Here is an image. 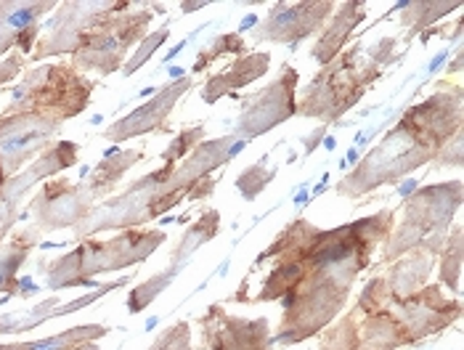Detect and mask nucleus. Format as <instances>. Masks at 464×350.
<instances>
[{
	"label": "nucleus",
	"mask_w": 464,
	"mask_h": 350,
	"mask_svg": "<svg viewBox=\"0 0 464 350\" xmlns=\"http://www.w3.org/2000/svg\"><path fill=\"white\" fill-rule=\"evenodd\" d=\"M446 59H449V48H446V51H440V53H438V56H435V59L430 62V70H428L430 74H432V72H438V67H440V64H443Z\"/></svg>",
	"instance_id": "38"
},
{
	"label": "nucleus",
	"mask_w": 464,
	"mask_h": 350,
	"mask_svg": "<svg viewBox=\"0 0 464 350\" xmlns=\"http://www.w3.org/2000/svg\"><path fill=\"white\" fill-rule=\"evenodd\" d=\"M77 154H80V146L74 141H56L53 146H48L40 157L33 160V165L27 170L8 178L0 186V245L8 237V231L14 228V223L19 218L16 212H19L22 199L27 197V191L40 180L53 178L72 165H77Z\"/></svg>",
	"instance_id": "13"
},
{
	"label": "nucleus",
	"mask_w": 464,
	"mask_h": 350,
	"mask_svg": "<svg viewBox=\"0 0 464 350\" xmlns=\"http://www.w3.org/2000/svg\"><path fill=\"white\" fill-rule=\"evenodd\" d=\"M435 160H438V168H459L462 165V131L440 149V154Z\"/></svg>",
	"instance_id": "33"
},
{
	"label": "nucleus",
	"mask_w": 464,
	"mask_h": 350,
	"mask_svg": "<svg viewBox=\"0 0 464 350\" xmlns=\"http://www.w3.org/2000/svg\"><path fill=\"white\" fill-rule=\"evenodd\" d=\"M205 5H210V3H208V0H202V3H180L183 14H194L197 8H205Z\"/></svg>",
	"instance_id": "39"
},
{
	"label": "nucleus",
	"mask_w": 464,
	"mask_h": 350,
	"mask_svg": "<svg viewBox=\"0 0 464 350\" xmlns=\"http://www.w3.org/2000/svg\"><path fill=\"white\" fill-rule=\"evenodd\" d=\"M324 133H326V125H322V128H319V131H316V133L311 136V141L305 143V154H311V151H314V149H316V146L322 143Z\"/></svg>",
	"instance_id": "36"
},
{
	"label": "nucleus",
	"mask_w": 464,
	"mask_h": 350,
	"mask_svg": "<svg viewBox=\"0 0 464 350\" xmlns=\"http://www.w3.org/2000/svg\"><path fill=\"white\" fill-rule=\"evenodd\" d=\"M297 80L300 74L292 64H282L274 83L242 102L239 120L234 125V139H257L276 125L297 114Z\"/></svg>",
	"instance_id": "11"
},
{
	"label": "nucleus",
	"mask_w": 464,
	"mask_h": 350,
	"mask_svg": "<svg viewBox=\"0 0 464 350\" xmlns=\"http://www.w3.org/2000/svg\"><path fill=\"white\" fill-rule=\"evenodd\" d=\"M363 19H366V3H361V0L340 3V5L334 8V14L329 16V24H326V30L319 35V40H316L311 56H314L319 64H324V67H326L329 62H334V59L343 53L345 43L351 40L353 30H356Z\"/></svg>",
	"instance_id": "19"
},
{
	"label": "nucleus",
	"mask_w": 464,
	"mask_h": 350,
	"mask_svg": "<svg viewBox=\"0 0 464 350\" xmlns=\"http://www.w3.org/2000/svg\"><path fill=\"white\" fill-rule=\"evenodd\" d=\"M459 70H462V48L457 51V59H454V64H451V70H449V72H454V74H459Z\"/></svg>",
	"instance_id": "41"
},
{
	"label": "nucleus",
	"mask_w": 464,
	"mask_h": 350,
	"mask_svg": "<svg viewBox=\"0 0 464 350\" xmlns=\"http://www.w3.org/2000/svg\"><path fill=\"white\" fill-rule=\"evenodd\" d=\"M324 146H326V149L332 151V149H334V139H326V141H324Z\"/></svg>",
	"instance_id": "45"
},
{
	"label": "nucleus",
	"mask_w": 464,
	"mask_h": 350,
	"mask_svg": "<svg viewBox=\"0 0 464 350\" xmlns=\"http://www.w3.org/2000/svg\"><path fill=\"white\" fill-rule=\"evenodd\" d=\"M348 162H353V165H358V149L353 146L351 151H348Z\"/></svg>",
	"instance_id": "43"
},
{
	"label": "nucleus",
	"mask_w": 464,
	"mask_h": 350,
	"mask_svg": "<svg viewBox=\"0 0 464 350\" xmlns=\"http://www.w3.org/2000/svg\"><path fill=\"white\" fill-rule=\"evenodd\" d=\"M104 194L91 183H67V180H45L43 191L33 202L35 228L40 231H59V228H74L80 220H85L96 210V202Z\"/></svg>",
	"instance_id": "12"
},
{
	"label": "nucleus",
	"mask_w": 464,
	"mask_h": 350,
	"mask_svg": "<svg viewBox=\"0 0 464 350\" xmlns=\"http://www.w3.org/2000/svg\"><path fill=\"white\" fill-rule=\"evenodd\" d=\"M130 279H133V277H122V279L111 281V284H102L96 292H91V295H85V297H77V300H72V303H59L56 297H51V300H45V303L35 306V308H27V311H16V314L0 316V335L30 332V329H35V326H40V324L51 321V318L77 314L80 308H88V306H93L96 300H102V297H104V295H109V292H114V289H120V287H128V281Z\"/></svg>",
	"instance_id": "18"
},
{
	"label": "nucleus",
	"mask_w": 464,
	"mask_h": 350,
	"mask_svg": "<svg viewBox=\"0 0 464 350\" xmlns=\"http://www.w3.org/2000/svg\"><path fill=\"white\" fill-rule=\"evenodd\" d=\"M91 93H93V80H85L67 64H48L33 70L22 80V85L14 91L3 114L43 112V114H56L67 122L88 106Z\"/></svg>",
	"instance_id": "7"
},
{
	"label": "nucleus",
	"mask_w": 464,
	"mask_h": 350,
	"mask_svg": "<svg viewBox=\"0 0 464 350\" xmlns=\"http://www.w3.org/2000/svg\"><path fill=\"white\" fill-rule=\"evenodd\" d=\"M295 205H297V208H303V205H308V194H300Z\"/></svg>",
	"instance_id": "44"
},
{
	"label": "nucleus",
	"mask_w": 464,
	"mask_h": 350,
	"mask_svg": "<svg viewBox=\"0 0 464 350\" xmlns=\"http://www.w3.org/2000/svg\"><path fill=\"white\" fill-rule=\"evenodd\" d=\"M391 231V208L337 228H316L303 218L292 220L279 239L252 263L274 260L263 289L252 297L257 303L279 300L285 308L282 326L271 343L297 345L319 335L345 308L353 281L369 268L372 252Z\"/></svg>",
	"instance_id": "1"
},
{
	"label": "nucleus",
	"mask_w": 464,
	"mask_h": 350,
	"mask_svg": "<svg viewBox=\"0 0 464 350\" xmlns=\"http://www.w3.org/2000/svg\"><path fill=\"white\" fill-rule=\"evenodd\" d=\"M218 231H220V212L210 210L202 215V220L199 223H194L183 237H180V242L173 249V255H170V260H168V266L160 271V274H154L149 281H143L141 287H136L133 292H130V297H128V308H130V314H141L143 308L149 306V303H154L173 281L179 279L180 274H183V268L188 266V260L194 258V252H199V247L208 245L210 239L218 237Z\"/></svg>",
	"instance_id": "15"
},
{
	"label": "nucleus",
	"mask_w": 464,
	"mask_h": 350,
	"mask_svg": "<svg viewBox=\"0 0 464 350\" xmlns=\"http://www.w3.org/2000/svg\"><path fill=\"white\" fill-rule=\"evenodd\" d=\"M202 139H205V125L186 128L179 139H170V146L162 151V162H168V165H179L180 160H186V157L194 151V146H197Z\"/></svg>",
	"instance_id": "30"
},
{
	"label": "nucleus",
	"mask_w": 464,
	"mask_h": 350,
	"mask_svg": "<svg viewBox=\"0 0 464 350\" xmlns=\"http://www.w3.org/2000/svg\"><path fill=\"white\" fill-rule=\"evenodd\" d=\"M72 350H102L96 343H82V345H77V348H72Z\"/></svg>",
	"instance_id": "42"
},
{
	"label": "nucleus",
	"mask_w": 464,
	"mask_h": 350,
	"mask_svg": "<svg viewBox=\"0 0 464 350\" xmlns=\"http://www.w3.org/2000/svg\"><path fill=\"white\" fill-rule=\"evenodd\" d=\"M231 146L234 136L199 141L194 151L186 160H180L179 165L162 162L160 170L133 180L122 194L111 197L104 205H96V210L74 226V234L80 239H88L102 231L141 228L143 223L180 205L186 197L191 202L205 199L215 191L213 173L231 160Z\"/></svg>",
	"instance_id": "3"
},
{
	"label": "nucleus",
	"mask_w": 464,
	"mask_h": 350,
	"mask_svg": "<svg viewBox=\"0 0 464 350\" xmlns=\"http://www.w3.org/2000/svg\"><path fill=\"white\" fill-rule=\"evenodd\" d=\"M432 260H435V252H430V249L406 252V258H401L382 277L388 295L391 297H409V295L420 292L422 284L428 281L430 271H432Z\"/></svg>",
	"instance_id": "21"
},
{
	"label": "nucleus",
	"mask_w": 464,
	"mask_h": 350,
	"mask_svg": "<svg viewBox=\"0 0 464 350\" xmlns=\"http://www.w3.org/2000/svg\"><path fill=\"white\" fill-rule=\"evenodd\" d=\"M141 157H143V151H139V149L117 151L114 157H104V160L96 165V170H93V175H91L88 180H91V183L104 194V197H109V194L120 186V180L125 178V173L141 162Z\"/></svg>",
	"instance_id": "25"
},
{
	"label": "nucleus",
	"mask_w": 464,
	"mask_h": 350,
	"mask_svg": "<svg viewBox=\"0 0 464 350\" xmlns=\"http://www.w3.org/2000/svg\"><path fill=\"white\" fill-rule=\"evenodd\" d=\"M160 245H165V231L160 228H125L114 239L96 242L85 239L72 252L56 258L45 268V287L51 292L74 289V287H102L96 284L99 274L122 271L128 266H139L149 255H154Z\"/></svg>",
	"instance_id": "4"
},
{
	"label": "nucleus",
	"mask_w": 464,
	"mask_h": 350,
	"mask_svg": "<svg viewBox=\"0 0 464 350\" xmlns=\"http://www.w3.org/2000/svg\"><path fill=\"white\" fill-rule=\"evenodd\" d=\"M62 125V117L43 112L0 114V186L19 173L27 160L40 157Z\"/></svg>",
	"instance_id": "10"
},
{
	"label": "nucleus",
	"mask_w": 464,
	"mask_h": 350,
	"mask_svg": "<svg viewBox=\"0 0 464 350\" xmlns=\"http://www.w3.org/2000/svg\"><path fill=\"white\" fill-rule=\"evenodd\" d=\"M191 88H194V80H188V77H183L179 83H168L165 88L157 91V96L149 104L139 106L128 117H122L114 125H109L104 139L128 141L146 136V133H165L168 131V117H170L173 106L179 104L180 96L188 93Z\"/></svg>",
	"instance_id": "17"
},
{
	"label": "nucleus",
	"mask_w": 464,
	"mask_h": 350,
	"mask_svg": "<svg viewBox=\"0 0 464 350\" xmlns=\"http://www.w3.org/2000/svg\"><path fill=\"white\" fill-rule=\"evenodd\" d=\"M59 11L53 14V19L48 22V33L37 40L33 59H48V56H59V53H77V48L82 45V40L91 35L93 30H99L107 19L130 11L133 5L128 0H99V3H62L56 5Z\"/></svg>",
	"instance_id": "9"
},
{
	"label": "nucleus",
	"mask_w": 464,
	"mask_h": 350,
	"mask_svg": "<svg viewBox=\"0 0 464 350\" xmlns=\"http://www.w3.org/2000/svg\"><path fill=\"white\" fill-rule=\"evenodd\" d=\"M107 335L109 326H104V324H80V326H72V329H64V332L43 337V340L0 345V350H72L82 343H96Z\"/></svg>",
	"instance_id": "24"
},
{
	"label": "nucleus",
	"mask_w": 464,
	"mask_h": 350,
	"mask_svg": "<svg viewBox=\"0 0 464 350\" xmlns=\"http://www.w3.org/2000/svg\"><path fill=\"white\" fill-rule=\"evenodd\" d=\"M22 67H24V59L19 53L8 56L3 64H0V85H5L8 80H14L16 74H22Z\"/></svg>",
	"instance_id": "34"
},
{
	"label": "nucleus",
	"mask_w": 464,
	"mask_h": 350,
	"mask_svg": "<svg viewBox=\"0 0 464 350\" xmlns=\"http://www.w3.org/2000/svg\"><path fill=\"white\" fill-rule=\"evenodd\" d=\"M276 178V168H268V154L266 157H260L252 168H247L245 173L237 178V189H239V194L252 202L257 194H263V189L271 183Z\"/></svg>",
	"instance_id": "28"
},
{
	"label": "nucleus",
	"mask_w": 464,
	"mask_h": 350,
	"mask_svg": "<svg viewBox=\"0 0 464 350\" xmlns=\"http://www.w3.org/2000/svg\"><path fill=\"white\" fill-rule=\"evenodd\" d=\"M337 3L329 0H303V3H276L266 22L260 24L255 43H279L289 45L292 51L305 40V37L316 35L324 24L329 22V16L334 14Z\"/></svg>",
	"instance_id": "14"
},
{
	"label": "nucleus",
	"mask_w": 464,
	"mask_h": 350,
	"mask_svg": "<svg viewBox=\"0 0 464 350\" xmlns=\"http://www.w3.org/2000/svg\"><path fill=\"white\" fill-rule=\"evenodd\" d=\"M440 277L449 289H459V277H462V226L454 228L451 239H446L443 260H440Z\"/></svg>",
	"instance_id": "29"
},
{
	"label": "nucleus",
	"mask_w": 464,
	"mask_h": 350,
	"mask_svg": "<svg viewBox=\"0 0 464 350\" xmlns=\"http://www.w3.org/2000/svg\"><path fill=\"white\" fill-rule=\"evenodd\" d=\"M154 19L149 5L139 11H122L107 19L99 30L82 40L77 53H72V70L111 74L122 67L128 51L146 37V27Z\"/></svg>",
	"instance_id": "8"
},
{
	"label": "nucleus",
	"mask_w": 464,
	"mask_h": 350,
	"mask_svg": "<svg viewBox=\"0 0 464 350\" xmlns=\"http://www.w3.org/2000/svg\"><path fill=\"white\" fill-rule=\"evenodd\" d=\"M170 37V27H162V30H157V33H149V35L143 37L141 43H139V48H136V53L128 59V64H125V74L130 77V74H136V72L141 70L143 64L157 53V48L165 43Z\"/></svg>",
	"instance_id": "31"
},
{
	"label": "nucleus",
	"mask_w": 464,
	"mask_h": 350,
	"mask_svg": "<svg viewBox=\"0 0 464 350\" xmlns=\"http://www.w3.org/2000/svg\"><path fill=\"white\" fill-rule=\"evenodd\" d=\"M56 3L37 0V3H0V53H8L14 45H19V37L24 35L45 11H53Z\"/></svg>",
	"instance_id": "22"
},
{
	"label": "nucleus",
	"mask_w": 464,
	"mask_h": 350,
	"mask_svg": "<svg viewBox=\"0 0 464 350\" xmlns=\"http://www.w3.org/2000/svg\"><path fill=\"white\" fill-rule=\"evenodd\" d=\"M417 189H420V180H417V178H409L406 183L398 186V194H401V197H411V191H417Z\"/></svg>",
	"instance_id": "35"
},
{
	"label": "nucleus",
	"mask_w": 464,
	"mask_h": 350,
	"mask_svg": "<svg viewBox=\"0 0 464 350\" xmlns=\"http://www.w3.org/2000/svg\"><path fill=\"white\" fill-rule=\"evenodd\" d=\"M462 88L454 85L406 109L395 128L358 162L356 170L337 183V194L348 199L366 197L435 160L440 149L462 131Z\"/></svg>",
	"instance_id": "2"
},
{
	"label": "nucleus",
	"mask_w": 464,
	"mask_h": 350,
	"mask_svg": "<svg viewBox=\"0 0 464 350\" xmlns=\"http://www.w3.org/2000/svg\"><path fill=\"white\" fill-rule=\"evenodd\" d=\"M255 24H257V16H255V14H250V16H245V19H242V24H239V30H237V35L247 33V30H252Z\"/></svg>",
	"instance_id": "37"
},
{
	"label": "nucleus",
	"mask_w": 464,
	"mask_h": 350,
	"mask_svg": "<svg viewBox=\"0 0 464 350\" xmlns=\"http://www.w3.org/2000/svg\"><path fill=\"white\" fill-rule=\"evenodd\" d=\"M385 74V67L366 53V48L353 45L329 62L300 93L297 114L322 120L324 125L337 122L348 109L363 99V93Z\"/></svg>",
	"instance_id": "5"
},
{
	"label": "nucleus",
	"mask_w": 464,
	"mask_h": 350,
	"mask_svg": "<svg viewBox=\"0 0 464 350\" xmlns=\"http://www.w3.org/2000/svg\"><path fill=\"white\" fill-rule=\"evenodd\" d=\"M149 350H191V326H188V321H179L176 326L165 329Z\"/></svg>",
	"instance_id": "32"
},
{
	"label": "nucleus",
	"mask_w": 464,
	"mask_h": 350,
	"mask_svg": "<svg viewBox=\"0 0 464 350\" xmlns=\"http://www.w3.org/2000/svg\"><path fill=\"white\" fill-rule=\"evenodd\" d=\"M457 8H462L459 0H449V3L446 0H438V3H398L395 5V11H403L401 22L411 30V35L422 33L432 22L443 19L446 14H451Z\"/></svg>",
	"instance_id": "26"
},
{
	"label": "nucleus",
	"mask_w": 464,
	"mask_h": 350,
	"mask_svg": "<svg viewBox=\"0 0 464 350\" xmlns=\"http://www.w3.org/2000/svg\"><path fill=\"white\" fill-rule=\"evenodd\" d=\"M271 67V53H247V56H239L228 70H223L220 74H213L205 88H202V102L205 104H215L220 102L223 96L250 85L255 80H260Z\"/></svg>",
	"instance_id": "20"
},
{
	"label": "nucleus",
	"mask_w": 464,
	"mask_h": 350,
	"mask_svg": "<svg viewBox=\"0 0 464 350\" xmlns=\"http://www.w3.org/2000/svg\"><path fill=\"white\" fill-rule=\"evenodd\" d=\"M186 45H188V40H180L179 45H176V48H173V51H170V53L165 56V64H170V59H176V56H179V53L183 51V48H186Z\"/></svg>",
	"instance_id": "40"
},
{
	"label": "nucleus",
	"mask_w": 464,
	"mask_h": 350,
	"mask_svg": "<svg viewBox=\"0 0 464 350\" xmlns=\"http://www.w3.org/2000/svg\"><path fill=\"white\" fill-rule=\"evenodd\" d=\"M462 205V180H446L417 189L406 199L403 220L395 226L382 249V263H393L411 249L440 252L446 245V231Z\"/></svg>",
	"instance_id": "6"
},
{
	"label": "nucleus",
	"mask_w": 464,
	"mask_h": 350,
	"mask_svg": "<svg viewBox=\"0 0 464 350\" xmlns=\"http://www.w3.org/2000/svg\"><path fill=\"white\" fill-rule=\"evenodd\" d=\"M197 324L205 350H271L274 345L268 318H239L223 306H210Z\"/></svg>",
	"instance_id": "16"
},
{
	"label": "nucleus",
	"mask_w": 464,
	"mask_h": 350,
	"mask_svg": "<svg viewBox=\"0 0 464 350\" xmlns=\"http://www.w3.org/2000/svg\"><path fill=\"white\" fill-rule=\"evenodd\" d=\"M228 53H245V56H247V43H245V37L237 35V33H223V35H218L208 48H202V51H199V56H197V62H194L191 72H194V74H199V72L208 70L213 62L223 59V56H228Z\"/></svg>",
	"instance_id": "27"
},
{
	"label": "nucleus",
	"mask_w": 464,
	"mask_h": 350,
	"mask_svg": "<svg viewBox=\"0 0 464 350\" xmlns=\"http://www.w3.org/2000/svg\"><path fill=\"white\" fill-rule=\"evenodd\" d=\"M37 231L35 228H27V231H16L5 245L0 247V292H8V295H16L22 287L16 274L22 268V263L27 260L30 249L35 247Z\"/></svg>",
	"instance_id": "23"
}]
</instances>
